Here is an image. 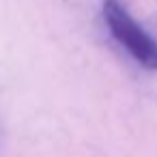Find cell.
<instances>
[{
  "instance_id": "obj_1",
  "label": "cell",
  "mask_w": 157,
  "mask_h": 157,
  "mask_svg": "<svg viewBox=\"0 0 157 157\" xmlns=\"http://www.w3.org/2000/svg\"><path fill=\"white\" fill-rule=\"evenodd\" d=\"M103 20L112 37L146 69H157V41L131 17L121 0H103Z\"/></svg>"
}]
</instances>
